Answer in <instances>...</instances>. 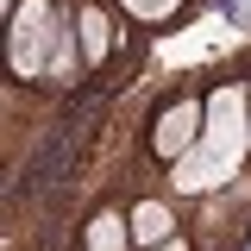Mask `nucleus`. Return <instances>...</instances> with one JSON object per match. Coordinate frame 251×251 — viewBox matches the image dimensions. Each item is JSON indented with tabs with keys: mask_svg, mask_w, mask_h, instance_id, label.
<instances>
[{
	"mask_svg": "<svg viewBox=\"0 0 251 251\" xmlns=\"http://www.w3.org/2000/svg\"><path fill=\"white\" fill-rule=\"evenodd\" d=\"M201 126H207V75H176L157 88V100L138 120V157L157 182H163V170H176L201 145Z\"/></svg>",
	"mask_w": 251,
	"mask_h": 251,
	"instance_id": "f257e3e1",
	"label": "nucleus"
},
{
	"mask_svg": "<svg viewBox=\"0 0 251 251\" xmlns=\"http://www.w3.org/2000/svg\"><path fill=\"white\" fill-rule=\"evenodd\" d=\"M201 151L214 157L226 176L251 170V50L207 75V126H201Z\"/></svg>",
	"mask_w": 251,
	"mask_h": 251,
	"instance_id": "f03ea898",
	"label": "nucleus"
},
{
	"mask_svg": "<svg viewBox=\"0 0 251 251\" xmlns=\"http://www.w3.org/2000/svg\"><path fill=\"white\" fill-rule=\"evenodd\" d=\"M69 25V0H13L6 6V69L19 88H38L44 82V63H50V44Z\"/></svg>",
	"mask_w": 251,
	"mask_h": 251,
	"instance_id": "7ed1b4c3",
	"label": "nucleus"
},
{
	"mask_svg": "<svg viewBox=\"0 0 251 251\" xmlns=\"http://www.w3.org/2000/svg\"><path fill=\"white\" fill-rule=\"evenodd\" d=\"M69 19H75V38H82V57H88L94 75H107L126 50V19L120 0H69Z\"/></svg>",
	"mask_w": 251,
	"mask_h": 251,
	"instance_id": "20e7f679",
	"label": "nucleus"
},
{
	"mask_svg": "<svg viewBox=\"0 0 251 251\" xmlns=\"http://www.w3.org/2000/svg\"><path fill=\"white\" fill-rule=\"evenodd\" d=\"M126 220H132V245L138 251H151V245H163V239H176L188 226V207L170 195L163 182H145L132 201H126Z\"/></svg>",
	"mask_w": 251,
	"mask_h": 251,
	"instance_id": "39448f33",
	"label": "nucleus"
},
{
	"mask_svg": "<svg viewBox=\"0 0 251 251\" xmlns=\"http://www.w3.org/2000/svg\"><path fill=\"white\" fill-rule=\"evenodd\" d=\"M75 245H82V251H138V245H132V220H126V201H120V195H100L88 214H82Z\"/></svg>",
	"mask_w": 251,
	"mask_h": 251,
	"instance_id": "423d86ee",
	"label": "nucleus"
},
{
	"mask_svg": "<svg viewBox=\"0 0 251 251\" xmlns=\"http://www.w3.org/2000/svg\"><path fill=\"white\" fill-rule=\"evenodd\" d=\"M201 6H207V0H120V13L145 31V38H157V31H170V25H182V19H195Z\"/></svg>",
	"mask_w": 251,
	"mask_h": 251,
	"instance_id": "0eeeda50",
	"label": "nucleus"
}]
</instances>
